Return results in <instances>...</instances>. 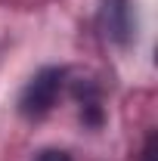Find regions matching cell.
<instances>
[{"label":"cell","instance_id":"2","mask_svg":"<svg viewBox=\"0 0 158 161\" xmlns=\"http://www.w3.org/2000/svg\"><path fill=\"white\" fill-rule=\"evenodd\" d=\"M37 161H71L65 152H59V149H47V152H40Z\"/></svg>","mask_w":158,"mask_h":161},{"label":"cell","instance_id":"3","mask_svg":"<svg viewBox=\"0 0 158 161\" xmlns=\"http://www.w3.org/2000/svg\"><path fill=\"white\" fill-rule=\"evenodd\" d=\"M143 155H146L143 161H155V136L149 140V146H146V152H143Z\"/></svg>","mask_w":158,"mask_h":161},{"label":"cell","instance_id":"1","mask_svg":"<svg viewBox=\"0 0 158 161\" xmlns=\"http://www.w3.org/2000/svg\"><path fill=\"white\" fill-rule=\"evenodd\" d=\"M62 90V71L59 68H43L37 71L34 78L28 80V87L22 90V99H19V108L22 115L28 118H40L53 108V102Z\"/></svg>","mask_w":158,"mask_h":161}]
</instances>
